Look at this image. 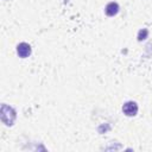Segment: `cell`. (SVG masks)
Returning a JSON list of instances; mask_svg holds the SVG:
<instances>
[{
	"label": "cell",
	"instance_id": "obj_1",
	"mask_svg": "<svg viewBox=\"0 0 152 152\" xmlns=\"http://www.w3.org/2000/svg\"><path fill=\"white\" fill-rule=\"evenodd\" d=\"M122 110H124V113H125L126 115H128V116H133V115H135L137 112H138V106H137L135 102L129 101V102H126V103L124 104Z\"/></svg>",
	"mask_w": 152,
	"mask_h": 152
},
{
	"label": "cell",
	"instance_id": "obj_2",
	"mask_svg": "<svg viewBox=\"0 0 152 152\" xmlns=\"http://www.w3.org/2000/svg\"><path fill=\"white\" fill-rule=\"evenodd\" d=\"M17 52H18V55L21 58H25V57L30 56V53H31V46L27 43H20L17 46Z\"/></svg>",
	"mask_w": 152,
	"mask_h": 152
},
{
	"label": "cell",
	"instance_id": "obj_3",
	"mask_svg": "<svg viewBox=\"0 0 152 152\" xmlns=\"http://www.w3.org/2000/svg\"><path fill=\"white\" fill-rule=\"evenodd\" d=\"M119 11V6L116 2H109L107 6H106V13L107 15H115Z\"/></svg>",
	"mask_w": 152,
	"mask_h": 152
}]
</instances>
